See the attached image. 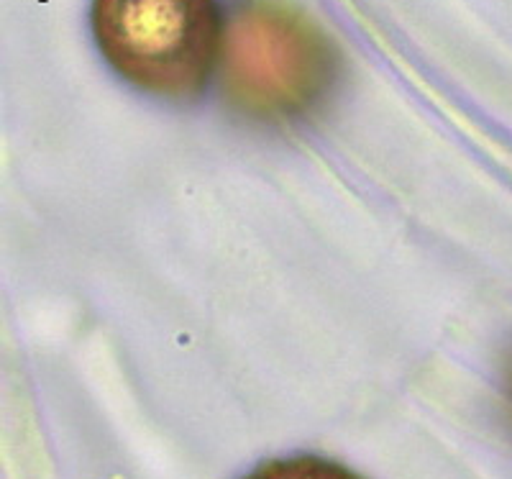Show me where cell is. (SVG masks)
Instances as JSON below:
<instances>
[{
	"label": "cell",
	"instance_id": "6da1fadb",
	"mask_svg": "<svg viewBox=\"0 0 512 479\" xmlns=\"http://www.w3.org/2000/svg\"><path fill=\"white\" fill-rule=\"evenodd\" d=\"M338 52L313 18L285 0H244L223 26L218 80L226 100L259 121H292L323 103Z\"/></svg>",
	"mask_w": 512,
	"mask_h": 479
},
{
	"label": "cell",
	"instance_id": "7a4b0ae2",
	"mask_svg": "<svg viewBox=\"0 0 512 479\" xmlns=\"http://www.w3.org/2000/svg\"><path fill=\"white\" fill-rule=\"evenodd\" d=\"M93 34L123 80L185 100L208 85L223 26L216 0H93Z\"/></svg>",
	"mask_w": 512,
	"mask_h": 479
},
{
	"label": "cell",
	"instance_id": "3957f363",
	"mask_svg": "<svg viewBox=\"0 0 512 479\" xmlns=\"http://www.w3.org/2000/svg\"><path fill=\"white\" fill-rule=\"evenodd\" d=\"M244 479H364L351 472L344 464L320 459V456H295V459H280L264 467L254 469Z\"/></svg>",
	"mask_w": 512,
	"mask_h": 479
}]
</instances>
